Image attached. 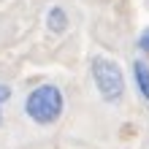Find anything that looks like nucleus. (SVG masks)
<instances>
[{
    "label": "nucleus",
    "instance_id": "4",
    "mask_svg": "<svg viewBox=\"0 0 149 149\" xmlns=\"http://www.w3.org/2000/svg\"><path fill=\"white\" fill-rule=\"evenodd\" d=\"M46 27L54 33V36H60V33L68 30V14H65V8H60V6L49 8V11H46Z\"/></svg>",
    "mask_w": 149,
    "mask_h": 149
},
{
    "label": "nucleus",
    "instance_id": "6",
    "mask_svg": "<svg viewBox=\"0 0 149 149\" xmlns=\"http://www.w3.org/2000/svg\"><path fill=\"white\" fill-rule=\"evenodd\" d=\"M138 49H141V52H149V27L146 30H141V36H138Z\"/></svg>",
    "mask_w": 149,
    "mask_h": 149
},
{
    "label": "nucleus",
    "instance_id": "3",
    "mask_svg": "<svg viewBox=\"0 0 149 149\" xmlns=\"http://www.w3.org/2000/svg\"><path fill=\"white\" fill-rule=\"evenodd\" d=\"M133 79H136V87L141 92V98L149 103V63L146 60H136L133 63Z\"/></svg>",
    "mask_w": 149,
    "mask_h": 149
},
{
    "label": "nucleus",
    "instance_id": "2",
    "mask_svg": "<svg viewBox=\"0 0 149 149\" xmlns=\"http://www.w3.org/2000/svg\"><path fill=\"white\" fill-rule=\"evenodd\" d=\"M92 81L98 87L100 98L106 103H117L122 95H125V76H122V68L114 63L111 57H95L90 65Z\"/></svg>",
    "mask_w": 149,
    "mask_h": 149
},
{
    "label": "nucleus",
    "instance_id": "5",
    "mask_svg": "<svg viewBox=\"0 0 149 149\" xmlns=\"http://www.w3.org/2000/svg\"><path fill=\"white\" fill-rule=\"evenodd\" d=\"M11 98V87L8 84H0V125H3V103Z\"/></svg>",
    "mask_w": 149,
    "mask_h": 149
},
{
    "label": "nucleus",
    "instance_id": "1",
    "mask_svg": "<svg viewBox=\"0 0 149 149\" xmlns=\"http://www.w3.org/2000/svg\"><path fill=\"white\" fill-rule=\"evenodd\" d=\"M63 109H65V95L57 84H38L24 98V114L36 125H54L63 117Z\"/></svg>",
    "mask_w": 149,
    "mask_h": 149
}]
</instances>
